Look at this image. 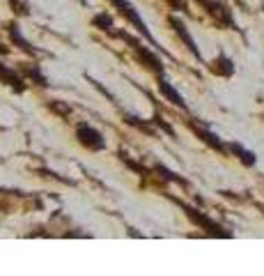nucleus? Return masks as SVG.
Listing matches in <instances>:
<instances>
[{
	"label": "nucleus",
	"instance_id": "f257e3e1",
	"mask_svg": "<svg viewBox=\"0 0 264 276\" xmlns=\"http://www.w3.org/2000/svg\"><path fill=\"white\" fill-rule=\"evenodd\" d=\"M113 37H117V40H124L126 44H129V49L134 51V55H136V60L140 62V65L145 67V69H150L154 76H165V67H163V62H161V58L154 53V51H150L147 46H143L136 37H131L126 30H117Z\"/></svg>",
	"mask_w": 264,
	"mask_h": 276
},
{
	"label": "nucleus",
	"instance_id": "f03ea898",
	"mask_svg": "<svg viewBox=\"0 0 264 276\" xmlns=\"http://www.w3.org/2000/svg\"><path fill=\"white\" fill-rule=\"evenodd\" d=\"M172 201L177 203V205H180L182 210H184V214L189 216L191 223H195V226H198L200 230H204L209 237H225V240H228V237H232V232L225 230V228L221 226V223H216L214 219H209V216L204 214V212H200V210H195V207L186 205V203H182L180 198H172Z\"/></svg>",
	"mask_w": 264,
	"mask_h": 276
},
{
	"label": "nucleus",
	"instance_id": "7ed1b4c3",
	"mask_svg": "<svg viewBox=\"0 0 264 276\" xmlns=\"http://www.w3.org/2000/svg\"><path fill=\"white\" fill-rule=\"evenodd\" d=\"M108 3H110V5H115L117 10H120V14L124 16V19L129 21L131 25H134V28L140 32V35H143V40H147L152 46H156V42H154V37H152V32L147 30V23L143 21V16L138 14V10H136V7L131 5L129 0H108Z\"/></svg>",
	"mask_w": 264,
	"mask_h": 276
},
{
	"label": "nucleus",
	"instance_id": "20e7f679",
	"mask_svg": "<svg viewBox=\"0 0 264 276\" xmlns=\"http://www.w3.org/2000/svg\"><path fill=\"white\" fill-rule=\"evenodd\" d=\"M76 138H78V143L85 147V150H90V152H104L106 150L104 134H101L99 129H95L92 125H87V122H78V125H76Z\"/></svg>",
	"mask_w": 264,
	"mask_h": 276
},
{
	"label": "nucleus",
	"instance_id": "39448f33",
	"mask_svg": "<svg viewBox=\"0 0 264 276\" xmlns=\"http://www.w3.org/2000/svg\"><path fill=\"white\" fill-rule=\"evenodd\" d=\"M168 23L172 25V30H174V35L180 37L182 42H184V46L191 51V55H193L198 62H204L202 60V53H200V49H198V44H195V40L191 37V32H189V28H186V23L180 19V16H168Z\"/></svg>",
	"mask_w": 264,
	"mask_h": 276
},
{
	"label": "nucleus",
	"instance_id": "423d86ee",
	"mask_svg": "<svg viewBox=\"0 0 264 276\" xmlns=\"http://www.w3.org/2000/svg\"><path fill=\"white\" fill-rule=\"evenodd\" d=\"M186 125H189V129L193 131L195 136H198V138L204 143V145H209L211 150H216L218 154H228V152H230V150H228V145H225V143L221 141V138H218L216 134H211L209 129H204V127H198L195 122H191V120L186 122Z\"/></svg>",
	"mask_w": 264,
	"mask_h": 276
},
{
	"label": "nucleus",
	"instance_id": "0eeeda50",
	"mask_svg": "<svg viewBox=\"0 0 264 276\" xmlns=\"http://www.w3.org/2000/svg\"><path fill=\"white\" fill-rule=\"evenodd\" d=\"M7 32H10V40H12V44L16 46V49H21L23 53H28V55H39L41 51L37 49V46H32L30 42L23 37V32H21V25L16 23V21H12V23H7Z\"/></svg>",
	"mask_w": 264,
	"mask_h": 276
},
{
	"label": "nucleus",
	"instance_id": "6e6552de",
	"mask_svg": "<svg viewBox=\"0 0 264 276\" xmlns=\"http://www.w3.org/2000/svg\"><path fill=\"white\" fill-rule=\"evenodd\" d=\"M156 88H159V92H161V97H165V99L170 101L172 106H180L182 110H189V106H186V101H184V97L180 95V92L172 88V83H168L165 81V76H156Z\"/></svg>",
	"mask_w": 264,
	"mask_h": 276
},
{
	"label": "nucleus",
	"instance_id": "1a4fd4ad",
	"mask_svg": "<svg viewBox=\"0 0 264 276\" xmlns=\"http://www.w3.org/2000/svg\"><path fill=\"white\" fill-rule=\"evenodd\" d=\"M0 83H5L7 88H12L14 92H25V81L23 76L19 74V71L10 69V67L5 65V62H0Z\"/></svg>",
	"mask_w": 264,
	"mask_h": 276
},
{
	"label": "nucleus",
	"instance_id": "9d476101",
	"mask_svg": "<svg viewBox=\"0 0 264 276\" xmlns=\"http://www.w3.org/2000/svg\"><path fill=\"white\" fill-rule=\"evenodd\" d=\"M19 74L23 76V78L32 81L35 86H39V88H49V81H46V76L41 74L39 65H30V62H21V65H19Z\"/></svg>",
	"mask_w": 264,
	"mask_h": 276
},
{
	"label": "nucleus",
	"instance_id": "9b49d317",
	"mask_svg": "<svg viewBox=\"0 0 264 276\" xmlns=\"http://www.w3.org/2000/svg\"><path fill=\"white\" fill-rule=\"evenodd\" d=\"M209 71L216 76H223V78H230L234 74V62L230 60L228 55H218L209 62Z\"/></svg>",
	"mask_w": 264,
	"mask_h": 276
},
{
	"label": "nucleus",
	"instance_id": "f8f14e48",
	"mask_svg": "<svg viewBox=\"0 0 264 276\" xmlns=\"http://www.w3.org/2000/svg\"><path fill=\"white\" fill-rule=\"evenodd\" d=\"M228 150L232 152V154L246 166V168H253V166L257 164V156H255V152L246 150V147L239 145V143H228Z\"/></svg>",
	"mask_w": 264,
	"mask_h": 276
},
{
	"label": "nucleus",
	"instance_id": "ddd939ff",
	"mask_svg": "<svg viewBox=\"0 0 264 276\" xmlns=\"http://www.w3.org/2000/svg\"><path fill=\"white\" fill-rule=\"evenodd\" d=\"M152 171H154L156 175L161 177V180L172 182V184H180V186H189V184H191L186 177H182V175H177V173H172L170 168H165L163 164H154V166H152Z\"/></svg>",
	"mask_w": 264,
	"mask_h": 276
},
{
	"label": "nucleus",
	"instance_id": "4468645a",
	"mask_svg": "<svg viewBox=\"0 0 264 276\" xmlns=\"http://www.w3.org/2000/svg\"><path fill=\"white\" fill-rule=\"evenodd\" d=\"M122 120H124L129 127H134V129L143 131V134H147V136H154V134H156V129H154V125H152V120H140V117L129 115V113H124V115H122Z\"/></svg>",
	"mask_w": 264,
	"mask_h": 276
},
{
	"label": "nucleus",
	"instance_id": "2eb2a0df",
	"mask_svg": "<svg viewBox=\"0 0 264 276\" xmlns=\"http://www.w3.org/2000/svg\"><path fill=\"white\" fill-rule=\"evenodd\" d=\"M92 25H95L97 30L101 32H108V35H115V23H113V16L106 14V12H101V14H97L95 19H92Z\"/></svg>",
	"mask_w": 264,
	"mask_h": 276
},
{
	"label": "nucleus",
	"instance_id": "dca6fc26",
	"mask_svg": "<svg viewBox=\"0 0 264 276\" xmlns=\"http://www.w3.org/2000/svg\"><path fill=\"white\" fill-rule=\"evenodd\" d=\"M122 161H124V166L126 168H131L134 173H138L140 177H147V175H152V171L147 168V166H143V164H138V161H134L131 156H126V154H122Z\"/></svg>",
	"mask_w": 264,
	"mask_h": 276
},
{
	"label": "nucleus",
	"instance_id": "f3484780",
	"mask_svg": "<svg viewBox=\"0 0 264 276\" xmlns=\"http://www.w3.org/2000/svg\"><path fill=\"white\" fill-rule=\"evenodd\" d=\"M7 3H10L14 16H28L30 14V3H28V0H7Z\"/></svg>",
	"mask_w": 264,
	"mask_h": 276
},
{
	"label": "nucleus",
	"instance_id": "a211bd4d",
	"mask_svg": "<svg viewBox=\"0 0 264 276\" xmlns=\"http://www.w3.org/2000/svg\"><path fill=\"white\" fill-rule=\"evenodd\" d=\"M49 108L53 110V113H58V115H62V117H69V115H71V106H67L65 101H60V99L51 101Z\"/></svg>",
	"mask_w": 264,
	"mask_h": 276
},
{
	"label": "nucleus",
	"instance_id": "6ab92c4d",
	"mask_svg": "<svg viewBox=\"0 0 264 276\" xmlns=\"http://www.w3.org/2000/svg\"><path fill=\"white\" fill-rule=\"evenodd\" d=\"M152 125H154L156 129H161V131H163V134H168L170 138H174V129L168 125V122H163V120H161V117H159V113H154V117H152Z\"/></svg>",
	"mask_w": 264,
	"mask_h": 276
},
{
	"label": "nucleus",
	"instance_id": "aec40b11",
	"mask_svg": "<svg viewBox=\"0 0 264 276\" xmlns=\"http://www.w3.org/2000/svg\"><path fill=\"white\" fill-rule=\"evenodd\" d=\"M174 12H189V3L186 0H165Z\"/></svg>",
	"mask_w": 264,
	"mask_h": 276
},
{
	"label": "nucleus",
	"instance_id": "412c9836",
	"mask_svg": "<svg viewBox=\"0 0 264 276\" xmlns=\"http://www.w3.org/2000/svg\"><path fill=\"white\" fill-rule=\"evenodd\" d=\"M195 3H198V5H202L204 10H207V7H209L211 3H214V0H195Z\"/></svg>",
	"mask_w": 264,
	"mask_h": 276
},
{
	"label": "nucleus",
	"instance_id": "4be33fe9",
	"mask_svg": "<svg viewBox=\"0 0 264 276\" xmlns=\"http://www.w3.org/2000/svg\"><path fill=\"white\" fill-rule=\"evenodd\" d=\"M0 53H3V55H7V53H10V46H5V44H0Z\"/></svg>",
	"mask_w": 264,
	"mask_h": 276
},
{
	"label": "nucleus",
	"instance_id": "5701e85b",
	"mask_svg": "<svg viewBox=\"0 0 264 276\" xmlns=\"http://www.w3.org/2000/svg\"><path fill=\"white\" fill-rule=\"evenodd\" d=\"M0 131H3V129H0Z\"/></svg>",
	"mask_w": 264,
	"mask_h": 276
}]
</instances>
